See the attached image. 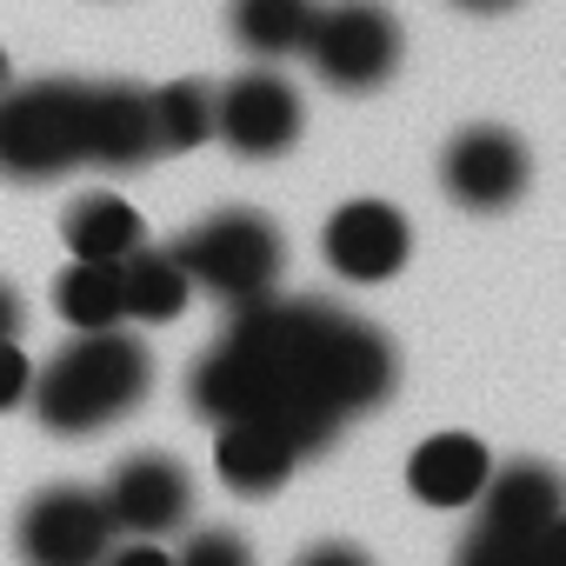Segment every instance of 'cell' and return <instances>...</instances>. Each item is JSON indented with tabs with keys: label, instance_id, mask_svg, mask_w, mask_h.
Instances as JSON below:
<instances>
[{
	"label": "cell",
	"instance_id": "6da1fadb",
	"mask_svg": "<svg viewBox=\"0 0 566 566\" xmlns=\"http://www.w3.org/2000/svg\"><path fill=\"white\" fill-rule=\"evenodd\" d=\"M327 301H260L240 307L233 334L187 374V407L213 427L233 420H280L301 453H321L340 433V413L314 387V334Z\"/></svg>",
	"mask_w": 566,
	"mask_h": 566
},
{
	"label": "cell",
	"instance_id": "7a4b0ae2",
	"mask_svg": "<svg viewBox=\"0 0 566 566\" xmlns=\"http://www.w3.org/2000/svg\"><path fill=\"white\" fill-rule=\"evenodd\" d=\"M154 387V354L147 340L134 334H81L67 340L34 380H28V400H34V420L48 433H101L114 427L120 413H134Z\"/></svg>",
	"mask_w": 566,
	"mask_h": 566
},
{
	"label": "cell",
	"instance_id": "3957f363",
	"mask_svg": "<svg viewBox=\"0 0 566 566\" xmlns=\"http://www.w3.org/2000/svg\"><path fill=\"white\" fill-rule=\"evenodd\" d=\"M180 260V273L193 287H207L227 307H260L280 287V266H287V240L280 227L253 207H220L200 227L180 233V247H167Z\"/></svg>",
	"mask_w": 566,
	"mask_h": 566
},
{
	"label": "cell",
	"instance_id": "277c9868",
	"mask_svg": "<svg viewBox=\"0 0 566 566\" xmlns=\"http://www.w3.org/2000/svg\"><path fill=\"white\" fill-rule=\"evenodd\" d=\"M87 81H34L0 94V180H54L87 167Z\"/></svg>",
	"mask_w": 566,
	"mask_h": 566
},
{
	"label": "cell",
	"instance_id": "5b68a950",
	"mask_svg": "<svg viewBox=\"0 0 566 566\" xmlns=\"http://www.w3.org/2000/svg\"><path fill=\"white\" fill-rule=\"evenodd\" d=\"M307 61L340 94H374L400 67V21L380 0H334L307 34Z\"/></svg>",
	"mask_w": 566,
	"mask_h": 566
},
{
	"label": "cell",
	"instance_id": "8992f818",
	"mask_svg": "<svg viewBox=\"0 0 566 566\" xmlns=\"http://www.w3.org/2000/svg\"><path fill=\"white\" fill-rule=\"evenodd\" d=\"M107 546H114V520L101 486H74V480L41 486L14 520L21 566H101Z\"/></svg>",
	"mask_w": 566,
	"mask_h": 566
},
{
	"label": "cell",
	"instance_id": "52a82bcc",
	"mask_svg": "<svg viewBox=\"0 0 566 566\" xmlns=\"http://www.w3.org/2000/svg\"><path fill=\"white\" fill-rule=\"evenodd\" d=\"M314 387H321V400L340 420L380 407L394 394V347H387V334L354 321V314H340V307H327V321L314 334Z\"/></svg>",
	"mask_w": 566,
	"mask_h": 566
},
{
	"label": "cell",
	"instance_id": "ba28073f",
	"mask_svg": "<svg viewBox=\"0 0 566 566\" xmlns=\"http://www.w3.org/2000/svg\"><path fill=\"white\" fill-rule=\"evenodd\" d=\"M307 127V107L294 94V81L280 74H240L227 94H213V134L240 154V160H273L287 154Z\"/></svg>",
	"mask_w": 566,
	"mask_h": 566
},
{
	"label": "cell",
	"instance_id": "9c48e42d",
	"mask_svg": "<svg viewBox=\"0 0 566 566\" xmlns=\"http://www.w3.org/2000/svg\"><path fill=\"white\" fill-rule=\"evenodd\" d=\"M107 500V520L114 533H134V539H160L174 526H187L193 513V473L167 453H134L114 467V480L101 486Z\"/></svg>",
	"mask_w": 566,
	"mask_h": 566
},
{
	"label": "cell",
	"instance_id": "30bf717a",
	"mask_svg": "<svg viewBox=\"0 0 566 566\" xmlns=\"http://www.w3.org/2000/svg\"><path fill=\"white\" fill-rule=\"evenodd\" d=\"M440 180H447V193H453L460 207L500 213V207H513V200L526 193L533 160H526V140H520V134H506V127H467V134L447 147Z\"/></svg>",
	"mask_w": 566,
	"mask_h": 566
},
{
	"label": "cell",
	"instance_id": "8fae6325",
	"mask_svg": "<svg viewBox=\"0 0 566 566\" xmlns=\"http://www.w3.org/2000/svg\"><path fill=\"white\" fill-rule=\"evenodd\" d=\"M321 247H327V266H334L340 280L380 287V280H394V273L407 266V253H413V227H407V213L387 207V200H347V207L327 220Z\"/></svg>",
	"mask_w": 566,
	"mask_h": 566
},
{
	"label": "cell",
	"instance_id": "7c38bea8",
	"mask_svg": "<svg viewBox=\"0 0 566 566\" xmlns=\"http://www.w3.org/2000/svg\"><path fill=\"white\" fill-rule=\"evenodd\" d=\"M87 160L94 167H140L160 154L154 140V87H120V81H87Z\"/></svg>",
	"mask_w": 566,
	"mask_h": 566
},
{
	"label": "cell",
	"instance_id": "4fadbf2b",
	"mask_svg": "<svg viewBox=\"0 0 566 566\" xmlns=\"http://www.w3.org/2000/svg\"><path fill=\"white\" fill-rule=\"evenodd\" d=\"M559 473L539 467V460H513L500 473H486L480 486V533H500V539H539L559 526Z\"/></svg>",
	"mask_w": 566,
	"mask_h": 566
},
{
	"label": "cell",
	"instance_id": "5bb4252c",
	"mask_svg": "<svg viewBox=\"0 0 566 566\" xmlns=\"http://www.w3.org/2000/svg\"><path fill=\"white\" fill-rule=\"evenodd\" d=\"M301 460H307L301 440L280 427V420H233V427H220V447H213L220 480H227L233 493H247V500L280 493V486L294 480Z\"/></svg>",
	"mask_w": 566,
	"mask_h": 566
},
{
	"label": "cell",
	"instance_id": "9a60e30c",
	"mask_svg": "<svg viewBox=\"0 0 566 566\" xmlns=\"http://www.w3.org/2000/svg\"><path fill=\"white\" fill-rule=\"evenodd\" d=\"M486 447L473 440V433H433V440H420L413 447V460H407V486H413V500H427V506H467V500H480V486H486Z\"/></svg>",
	"mask_w": 566,
	"mask_h": 566
},
{
	"label": "cell",
	"instance_id": "2e32d148",
	"mask_svg": "<svg viewBox=\"0 0 566 566\" xmlns=\"http://www.w3.org/2000/svg\"><path fill=\"white\" fill-rule=\"evenodd\" d=\"M193 301V280L180 273V260L167 247H134L120 260V314L140 321V327H167L180 321Z\"/></svg>",
	"mask_w": 566,
	"mask_h": 566
},
{
	"label": "cell",
	"instance_id": "e0dca14e",
	"mask_svg": "<svg viewBox=\"0 0 566 566\" xmlns=\"http://www.w3.org/2000/svg\"><path fill=\"white\" fill-rule=\"evenodd\" d=\"M233 41L260 61L307 54V34L321 21V0H233Z\"/></svg>",
	"mask_w": 566,
	"mask_h": 566
},
{
	"label": "cell",
	"instance_id": "ac0fdd59",
	"mask_svg": "<svg viewBox=\"0 0 566 566\" xmlns=\"http://www.w3.org/2000/svg\"><path fill=\"white\" fill-rule=\"evenodd\" d=\"M67 247L74 260H127L134 247H147V220L120 193H81L67 207Z\"/></svg>",
	"mask_w": 566,
	"mask_h": 566
},
{
	"label": "cell",
	"instance_id": "d6986e66",
	"mask_svg": "<svg viewBox=\"0 0 566 566\" xmlns=\"http://www.w3.org/2000/svg\"><path fill=\"white\" fill-rule=\"evenodd\" d=\"M54 307L74 334H114L120 314V260H74L54 280Z\"/></svg>",
	"mask_w": 566,
	"mask_h": 566
},
{
	"label": "cell",
	"instance_id": "ffe728a7",
	"mask_svg": "<svg viewBox=\"0 0 566 566\" xmlns=\"http://www.w3.org/2000/svg\"><path fill=\"white\" fill-rule=\"evenodd\" d=\"M154 140H160V154H187V147L213 140V94L200 81L154 87Z\"/></svg>",
	"mask_w": 566,
	"mask_h": 566
},
{
	"label": "cell",
	"instance_id": "44dd1931",
	"mask_svg": "<svg viewBox=\"0 0 566 566\" xmlns=\"http://www.w3.org/2000/svg\"><path fill=\"white\" fill-rule=\"evenodd\" d=\"M460 566H566V526L539 533V539H500V533H473L460 546Z\"/></svg>",
	"mask_w": 566,
	"mask_h": 566
},
{
	"label": "cell",
	"instance_id": "7402d4cb",
	"mask_svg": "<svg viewBox=\"0 0 566 566\" xmlns=\"http://www.w3.org/2000/svg\"><path fill=\"white\" fill-rule=\"evenodd\" d=\"M174 566H253V546H247L233 526H200V533L180 546Z\"/></svg>",
	"mask_w": 566,
	"mask_h": 566
},
{
	"label": "cell",
	"instance_id": "603a6c76",
	"mask_svg": "<svg viewBox=\"0 0 566 566\" xmlns=\"http://www.w3.org/2000/svg\"><path fill=\"white\" fill-rule=\"evenodd\" d=\"M28 380H34V367H28L21 340H0V413L28 400Z\"/></svg>",
	"mask_w": 566,
	"mask_h": 566
},
{
	"label": "cell",
	"instance_id": "cb8c5ba5",
	"mask_svg": "<svg viewBox=\"0 0 566 566\" xmlns=\"http://www.w3.org/2000/svg\"><path fill=\"white\" fill-rule=\"evenodd\" d=\"M294 566H374V553L354 546V539H321V546H307Z\"/></svg>",
	"mask_w": 566,
	"mask_h": 566
},
{
	"label": "cell",
	"instance_id": "d4e9b609",
	"mask_svg": "<svg viewBox=\"0 0 566 566\" xmlns=\"http://www.w3.org/2000/svg\"><path fill=\"white\" fill-rule=\"evenodd\" d=\"M101 566H174V553H160L154 539H127V546H107Z\"/></svg>",
	"mask_w": 566,
	"mask_h": 566
},
{
	"label": "cell",
	"instance_id": "484cf974",
	"mask_svg": "<svg viewBox=\"0 0 566 566\" xmlns=\"http://www.w3.org/2000/svg\"><path fill=\"white\" fill-rule=\"evenodd\" d=\"M21 321H28V307H21V294L0 280V340H21Z\"/></svg>",
	"mask_w": 566,
	"mask_h": 566
},
{
	"label": "cell",
	"instance_id": "4316f807",
	"mask_svg": "<svg viewBox=\"0 0 566 566\" xmlns=\"http://www.w3.org/2000/svg\"><path fill=\"white\" fill-rule=\"evenodd\" d=\"M460 8H473V14H500V8H513V0H460Z\"/></svg>",
	"mask_w": 566,
	"mask_h": 566
},
{
	"label": "cell",
	"instance_id": "83f0119b",
	"mask_svg": "<svg viewBox=\"0 0 566 566\" xmlns=\"http://www.w3.org/2000/svg\"><path fill=\"white\" fill-rule=\"evenodd\" d=\"M0 94H8V48H0Z\"/></svg>",
	"mask_w": 566,
	"mask_h": 566
}]
</instances>
